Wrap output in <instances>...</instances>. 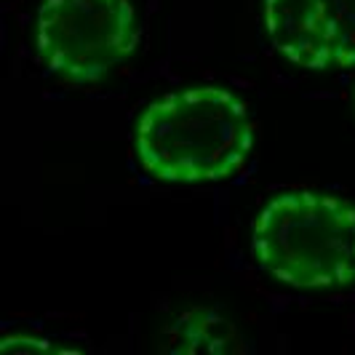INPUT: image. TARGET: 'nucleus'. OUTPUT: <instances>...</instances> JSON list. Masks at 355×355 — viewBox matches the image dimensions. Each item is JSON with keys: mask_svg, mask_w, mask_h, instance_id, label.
Returning <instances> with one entry per match:
<instances>
[{"mask_svg": "<svg viewBox=\"0 0 355 355\" xmlns=\"http://www.w3.org/2000/svg\"><path fill=\"white\" fill-rule=\"evenodd\" d=\"M166 350L171 353H230L238 347V331L225 315L211 307L184 310L166 334Z\"/></svg>", "mask_w": 355, "mask_h": 355, "instance_id": "5", "label": "nucleus"}, {"mask_svg": "<svg viewBox=\"0 0 355 355\" xmlns=\"http://www.w3.org/2000/svg\"><path fill=\"white\" fill-rule=\"evenodd\" d=\"M254 259L294 288L355 281V206L326 193H284L254 219Z\"/></svg>", "mask_w": 355, "mask_h": 355, "instance_id": "2", "label": "nucleus"}, {"mask_svg": "<svg viewBox=\"0 0 355 355\" xmlns=\"http://www.w3.org/2000/svg\"><path fill=\"white\" fill-rule=\"evenodd\" d=\"M254 139L249 110L232 91L198 86L166 94L147 107L137 121L134 150L153 179L200 184L235 177Z\"/></svg>", "mask_w": 355, "mask_h": 355, "instance_id": "1", "label": "nucleus"}, {"mask_svg": "<svg viewBox=\"0 0 355 355\" xmlns=\"http://www.w3.org/2000/svg\"><path fill=\"white\" fill-rule=\"evenodd\" d=\"M40 59L70 83H96L139 46L128 0H46L37 11Z\"/></svg>", "mask_w": 355, "mask_h": 355, "instance_id": "3", "label": "nucleus"}, {"mask_svg": "<svg viewBox=\"0 0 355 355\" xmlns=\"http://www.w3.org/2000/svg\"><path fill=\"white\" fill-rule=\"evenodd\" d=\"M3 353H67L62 347H56L46 339H35V337H8L3 342Z\"/></svg>", "mask_w": 355, "mask_h": 355, "instance_id": "6", "label": "nucleus"}, {"mask_svg": "<svg viewBox=\"0 0 355 355\" xmlns=\"http://www.w3.org/2000/svg\"><path fill=\"white\" fill-rule=\"evenodd\" d=\"M272 49L307 70L355 64V0H265Z\"/></svg>", "mask_w": 355, "mask_h": 355, "instance_id": "4", "label": "nucleus"}]
</instances>
